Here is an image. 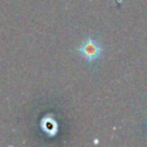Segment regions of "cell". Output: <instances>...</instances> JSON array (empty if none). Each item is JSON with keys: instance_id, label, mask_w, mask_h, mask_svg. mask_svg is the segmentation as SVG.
Returning a JSON list of instances; mask_svg holds the SVG:
<instances>
[{"instance_id": "obj_1", "label": "cell", "mask_w": 147, "mask_h": 147, "mask_svg": "<svg viewBox=\"0 0 147 147\" xmlns=\"http://www.w3.org/2000/svg\"><path fill=\"white\" fill-rule=\"evenodd\" d=\"M78 52L85 61H87L88 63H93L101 56L102 45L99 40L94 39L93 37H87L80 44Z\"/></svg>"}]
</instances>
